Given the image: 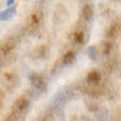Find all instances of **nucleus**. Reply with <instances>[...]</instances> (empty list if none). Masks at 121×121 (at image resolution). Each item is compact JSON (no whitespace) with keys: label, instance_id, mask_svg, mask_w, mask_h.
<instances>
[{"label":"nucleus","instance_id":"5","mask_svg":"<svg viewBox=\"0 0 121 121\" xmlns=\"http://www.w3.org/2000/svg\"><path fill=\"white\" fill-rule=\"evenodd\" d=\"M119 30H120V26H119V24H112L110 28H109L108 30V36H111V38H115V36H117V34L119 33Z\"/></svg>","mask_w":121,"mask_h":121},{"label":"nucleus","instance_id":"9","mask_svg":"<svg viewBox=\"0 0 121 121\" xmlns=\"http://www.w3.org/2000/svg\"><path fill=\"white\" fill-rule=\"evenodd\" d=\"M75 41H76L77 43H83V41H84L83 32H77L76 34H75Z\"/></svg>","mask_w":121,"mask_h":121},{"label":"nucleus","instance_id":"11","mask_svg":"<svg viewBox=\"0 0 121 121\" xmlns=\"http://www.w3.org/2000/svg\"><path fill=\"white\" fill-rule=\"evenodd\" d=\"M109 51H110V45H109L108 43H106V45H105V50H104V53H105V54H108Z\"/></svg>","mask_w":121,"mask_h":121},{"label":"nucleus","instance_id":"3","mask_svg":"<svg viewBox=\"0 0 121 121\" xmlns=\"http://www.w3.org/2000/svg\"><path fill=\"white\" fill-rule=\"evenodd\" d=\"M16 105H17V108L19 109V110L23 111V110H26L29 107V100L26 98H24V97H21V98H19L17 100Z\"/></svg>","mask_w":121,"mask_h":121},{"label":"nucleus","instance_id":"8","mask_svg":"<svg viewBox=\"0 0 121 121\" xmlns=\"http://www.w3.org/2000/svg\"><path fill=\"white\" fill-rule=\"evenodd\" d=\"M31 24H33L34 26H39V23H40V20H41V17L39 13H34V14H32L31 16Z\"/></svg>","mask_w":121,"mask_h":121},{"label":"nucleus","instance_id":"2","mask_svg":"<svg viewBox=\"0 0 121 121\" xmlns=\"http://www.w3.org/2000/svg\"><path fill=\"white\" fill-rule=\"evenodd\" d=\"M13 48H14V42L10 40V41L4 42V43L0 46V51L2 52L3 54H9L10 52H12Z\"/></svg>","mask_w":121,"mask_h":121},{"label":"nucleus","instance_id":"4","mask_svg":"<svg viewBox=\"0 0 121 121\" xmlns=\"http://www.w3.org/2000/svg\"><path fill=\"white\" fill-rule=\"evenodd\" d=\"M92 14H94V12H92V9L91 7L88 6V4H86V6L83 8V16L84 18L86 20H89L92 18Z\"/></svg>","mask_w":121,"mask_h":121},{"label":"nucleus","instance_id":"7","mask_svg":"<svg viewBox=\"0 0 121 121\" xmlns=\"http://www.w3.org/2000/svg\"><path fill=\"white\" fill-rule=\"evenodd\" d=\"M63 60H64V63L65 64L69 65V64H72L74 60H75V54H74L73 52H67L66 54L64 55Z\"/></svg>","mask_w":121,"mask_h":121},{"label":"nucleus","instance_id":"6","mask_svg":"<svg viewBox=\"0 0 121 121\" xmlns=\"http://www.w3.org/2000/svg\"><path fill=\"white\" fill-rule=\"evenodd\" d=\"M87 78H88V80L91 82V83H97V82H99V79H100V74H99L97 70H92V72H90V73L88 74Z\"/></svg>","mask_w":121,"mask_h":121},{"label":"nucleus","instance_id":"10","mask_svg":"<svg viewBox=\"0 0 121 121\" xmlns=\"http://www.w3.org/2000/svg\"><path fill=\"white\" fill-rule=\"evenodd\" d=\"M44 51H45V48L44 46H40V48H38L36 50H35V54H36V57H41V56H43L44 55Z\"/></svg>","mask_w":121,"mask_h":121},{"label":"nucleus","instance_id":"1","mask_svg":"<svg viewBox=\"0 0 121 121\" xmlns=\"http://www.w3.org/2000/svg\"><path fill=\"white\" fill-rule=\"evenodd\" d=\"M31 83L35 88H41V87L44 85V79H43V77H42L41 75L34 74V75H32V77H31Z\"/></svg>","mask_w":121,"mask_h":121}]
</instances>
